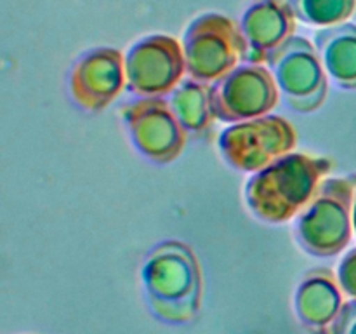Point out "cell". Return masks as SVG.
Segmentation results:
<instances>
[{
    "instance_id": "obj_1",
    "label": "cell",
    "mask_w": 356,
    "mask_h": 334,
    "mask_svg": "<svg viewBox=\"0 0 356 334\" xmlns=\"http://www.w3.org/2000/svg\"><path fill=\"white\" fill-rule=\"evenodd\" d=\"M332 162L322 157L289 153L257 170L245 184V202L257 219L285 223L312 202Z\"/></svg>"
},
{
    "instance_id": "obj_10",
    "label": "cell",
    "mask_w": 356,
    "mask_h": 334,
    "mask_svg": "<svg viewBox=\"0 0 356 334\" xmlns=\"http://www.w3.org/2000/svg\"><path fill=\"white\" fill-rule=\"evenodd\" d=\"M70 94L80 108L101 111L125 86V59L118 49L86 51L70 70Z\"/></svg>"
},
{
    "instance_id": "obj_3",
    "label": "cell",
    "mask_w": 356,
    "mask_h": 334,
    "mask_svg": "<svg viewBox=\"0 0 356 334\" xmlns=\"http://www.w3.org/2000/svg\"><path fill=\"white\" fill-rule=\"evenodd\" d=\"M356 174L320 183L312 202L296 219L294 235L305 253L330 257L346 249L353 232Z\"/></svg>"
},
{
    "instance_id": "obj_18",
    "label": "cell",
    "mask_w": 356,
    "mask_h": 334,
    "mask_svg": "<svg viewBox=\"0 0 356 334\" xmlns=\"http://www.w3.org/2000/svg\"><path fill=\"white\" fill-rule=\"evenodd\" d=\"M353 230L356 233V195H355V202H353Z\"/></svg>"
},
{
    "instance_id": "obj_12",
    "label": "cell",
    "mask_w": 356,
    "mask_h": 334,
    "mask_svg": "<svg viewBox=\"0 0 356 334\" xmlns=\"http://www.w3.org/2000/svg\"><path fill=\"white\" fill-rule=\"evenodd\" d=\"M343 308L341 291L329 268L306 273L296 294V312L312 334H330L334 320Z\"/></svg>"
},
{
    "instance_id": "obj_9",
    "label": "cell",
    "mask_w": 356,
    "mask_h": 334,
    "mask_svg": "<svg viewBox=\"0 0 356 334\" xmlns=\"http://www.w3.org/2000/svg\"><path fill=\"white\" fill-rule=\"evenodd\" d=\"M122 118L132 145L156 164H169L186 146V129L165 97H138L122 106Z\"/></svg>"
},
{
    "instance_id": "obj_13",
    "label": "cell",
    "mask_w": 356,
    "mask_h": 334,
    "mask_svg": "<svg viewBox=\"0 0 356 334\" xmlns=\"http://www.w3.org/2000/svg\"><path fill=\"white\" fill-rule=\"evenodd\" d=\"M315 47L334 84L356 89V24L341 23L316 31Z\"/></svg>"
},
{
    "instance_id": "obj_2",
    "label": "cell",
    "mask_w": 356,
    "mask_h": 334,
    "mask_svg": "<svg viewBox=\"0 0 356 334\" xmlns=\"http://www.w3.org/2000/svg\"><path fill=\"white\" fill-rule=\"evenodd\" d=\"M145 294L153 315L165 322H190L200 308L202 273L193 250L167 240L153 247L141 270Z\"/></svg>"
},
{
    "instance_id": "obj_16",
    "label": "cell",
    "mask_w": 356,
    "mask_h": 334,
    "mask_svg": "<svg viewBox=\"0 0 356 334\" xmlns=\"http://www.w3.org/2000/svg\"><path fill=\"white\" fill-rule=\"evenodd\" d=\"M337 280H339L341 289L348 296L356 299V247L351 249L341 261L339 271H337Z\"/></svg>"
},
{
    "instance_id": "obj_6",
    "label": "cell",
    "mask_w": 356,
    "mask_h": 334,
    "mask_svg": "<svg viewBox=\"0 0 356 334\" xmlns=\"http://www.w3.org/2000/svg\"><path fill=\"white\" fill-rule=\"evenodd\" d=\"M298 145V134L285 118L264 115L238 122L219 136L221 155L233 169L257 173L289 155Z\"/></svg>"
},
{
    "instance_id": "obj_8",
    "label": "cell",
    "mask_w": 356,
    "mask_h": 334,
    "mask_svg": "<svg viewBox=\"0 0 356 334\" xmlns=\"http://www.w3.org/2000/svg\"><path fill=\"white\" fill-rule=\"evenodd\" d=\"M280 97L277 80L263 65L236 66L211 86L212 110L218 120L228 124L264 117Z\"/></svg>"
},
{
    "instance_id": "obj_4",
    "label": "cell",
    "mask_w": 356,
    "mask_h": 334,
    "mask_svg": "<svg viewBox=\"0 0 356 334\" xmlns=\"http://www.w3.org/2000/svg\"><path fill=\"white\" fill-rule=\"evenodd\" d=\"M186 73L195 80L214 84L245 61L247 42L229 17L202 14L188 26L183 38Z\"/></svg>"
},
{
    "instance_id": "obj_17",
    "label": "cell",
    "mask_w": 356,
    "mask_h": 334,
    "mask_svg": "<svg viewBox=\"0 0 356 334\" xmlns=\"http://www.w3.org/2000/svg\"><path fill=\"white\" fill-rule=\"evenodd\" d=\"M330 334H356V299L343 305Z\"/></svg>"
},
{
    "instance_id": "obj_11",
    "label": "cell",
    "mask_w": 356,
    "mask_h": 334,
    "mask_svg": "<svg viewBox=\"0 0 356 334\" xmlns=\"http://www.w3.org/2000/svg\"><path fill=\"white\" fill-rule=\"evenodd\" d=\"M240 30L247 42L245 63L261 65L294 35L296 14L287 0H254L243 14Z\"/></svg>"
},
{
    "instance_id": "obj_5",
    "label": "cell",
    "mask_w": 356,
    "mask_h": 334,
    "mask_svg": "<svg viewBox=\"0 0 356 334\" xmlns=\"http://www.w3.org/2000/svg\"><path fill=\"white\" fill-rule=\"evenodd\" d=\"M280 97L298 113H313L327 97V75L318 51L306 38L292 35L268 58Z\"/></svg>"
},
{
    "instance_id": "obj_14",
    "label": "cell",
    "mask_w": 356,
    "mask_h": 334,
    "mask_svg": "<svg viewBox=\"0 0 356 334\" xmlns=\"http://www.w3.org/2000/svg\"><path fill=\"white\" fill-rule=\"evenodd\" d=\"M177 120L186 132L205 134L214 125L216 115L212 110L211 86L195 79H183L179 86L167 97Z\"/></svg>"
},
{
    "instance_id": "obj_7",
    "label": "cell",
    "mask_w": 356,
    "mask_h": 334,
    "mask_svg": "<svg viewBox=\"0 0 356 334\" xmlns=\"http://www.w3.org/2000/svg\"><path fill=\"white\" fill-rule=\"evenodd\" d=\"M186 73L183 45L169 35H148L125 54V87L138 97H165Z\"/></svg>"
},
{
    "instance_id": "obj_15",
    "label": "cell",
    "mask_w": 356,
    "mask_h": 334,
    "mask_svg": "<svg viewBox=\"0 0 356 334\" xmlns=\"http://www.w3.org/2000/svg\"><path fill=\"white\" fill-rule=\"evenodd\" d=\"M296 17L306 24L334 26L353 14L356 0H287Z\"/></svg>"
}]
</instances>
